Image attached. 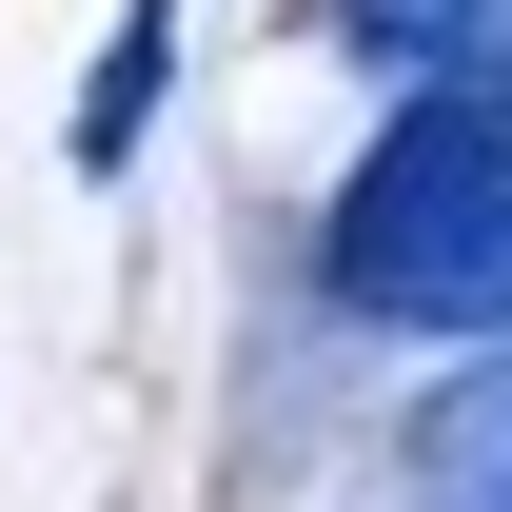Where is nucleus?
I'll return each mask as SVG.
<instances>
[{
    "label": "nucleus",
    "instance_id": "f257e3e1",
    "mask_svg": "<svg viewBox=\"0 0 512 512\" xmlns=\"http://www.w3.org/2000/svg\"><path fill=\"white\" fill-rule=\"evenodd\" d=\"M316 276L394 335H512V99L493 79H414L394 138L335 178Z\"/></svg>",
    "mask_w": 512,
    "mask_h": 512
},
{
    "label": "nucleus",
    "instance_id": "f03ea898",
    "mask_svg": "<svg viewBox=\"0 0 512 512\" xmlns=\"http://www.w3.org/2000/svg\"><path fill=\"white\" fill-rule=\"evenodd\" d=\"M414 512H512V335L414 394Z\"/></svg>",
    "mask_w": 512,
    "mask_h": 512
},
{
    "label": "nucleus",
    "instance_id": "7ed1b4c3",
    "mask_svg": "<svg viewBox=\"0 0 512 512\" xmlns=\"http://www.w3.org/2000/svg\"><path fill=\"white\" fill-rule=\"evenodd\" d=\"M335 40L375 79H493L512 99V0H335Z\"/></svg>",
    "mask_w": 512,
    "mask_h": 512
},
{
    "label": "nucleus",
    "instance_id": "20e7f679",
    "mask_svg": "<svg viewBox=\"0 0 512 512\" xmlns=\"http://www.w3.org/2000/svg\"><path fill=\"white\" fill-rule=\"evenodd\" d=\"M158 79H178V0H119V40L79 79V178H119L138 138H158Z\"/></svg>",
    "mask_w": 512,
    "mask_h": 512
}]
</instances>
